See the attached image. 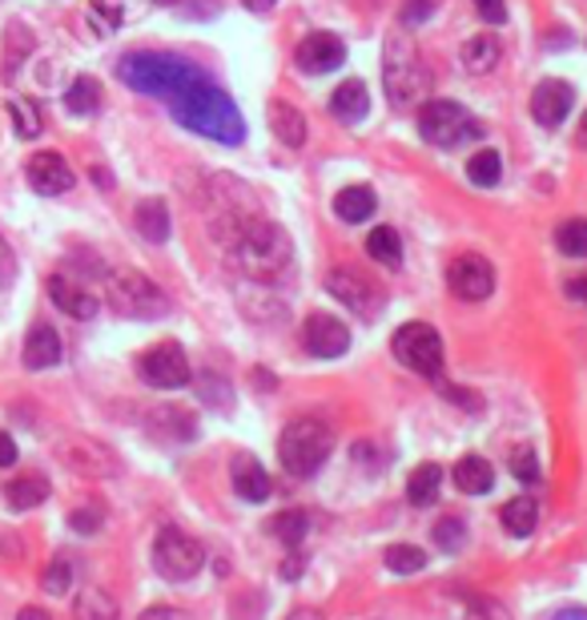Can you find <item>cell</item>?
Here are the masks:
<instances>
[{
  "mask_svg": "<svg viewBox=\"0 0 587 620\" xmlns=\"http://www.w3.org/2000/svg\"><path fill=\"white\" fill-rule=\"evenodd\" d=\"M117 78L134 93L166 101L174 122L222 145L245 142V122L233 97L218 81L178 53H125L117 61Z\"/></svg>",
  "mask_w": 587,
  "mask_h": 620,
  "instance_id": "6da1fadb",
  "label": "cell"
},
{
  "mask_svg": "<svg viewBox=\"0 0 587 620\" xmlns=\"http://www.w3.org/2000/svg\"><path fill=\"white\" fill-rule=\"evenodd\" d=\"M230 262L238 266V275L245 282H262V287H277L282 278L294 270V246H290L286 230L270 218H250L242 230L230 238Z\"/></svg>",
  "mask_w": 587,
  "mask_h": 620,
  "instance_id": "7a4b0ae2",
  "label": "cell"
},
{
  "mask_svg": "<svg viewBox=\"0 0 587 620\" xmlns=\"http://www.w3.org/2000/svg\"><path fill=\"white\" fill-rule=\"evenodd\" d=\"M331 447H334L331 427L322 420L302 415V420L286 423V432L277 440V459H282V467H286L294 479H311L314 472L326 464Z\"/></svg>",
  "mask_w": 587,
  "mask_h": 620,
  "instance_id": "3957f363",
  "label": "cell"
},
{
  "mask_svg": "<svg viewBox=\"0 0 587 620\" xmlns=\"http://www.w3.org/2000/svg\"><path fill=\"white\" fill-rule=\"evenodd\" d=\"M419 133L422 142L434 145V149H459L467 142H479L483 125L459 101H427L419 110Z\"/></svg>",
  "mask_w": 587,
  "mask_h": 620,
  "instance_id": "277c9868",
  "label": "cell"
},
{
  "mask_svg": "<svg viewBox=\"0 0 587 620\" xmlns=\"http://www.w3.org/2000/svg\"><path fill=\"white\" fill-rule=\"evenodd\" d=\"M105 299L122 314H129V319H157L169 307L161 287L149 275H141V270H113L105 278Z\"/></svg>",
  "mask_w": 587,
  "mask_h": 620,
  "instance_id": "5b68a950",
  "label": "cell"
},
{
  "mask_svg": "<svg viewBox=\"0 0 587 620\" xmlns=\"http://www.w3.org/2000/svg\"><path fill=\"white\" fill-rule=\"evenodd\" d=\"M390 347H395V359L407 371L439 383V375H443V339H439L431 322H402Z\"/></svg>",
  "mask_w": 587,
  "mask_h": 620,
  "instance_id": "8992f818",
  "label": "cell"
},
{
  "mask_svg": "<svg viewBox=\"0 0 587 620\" xmlns=\"http://www.w3.org/2000/svg\"><path fill=\"white\" fill-rule=\"evenodd\" d=\"M201 565H206V548H201L189 531H181V528L157 531V540H154L157 576H166L174 585H186V580H193V576L201 572Z\"/></svg>",
  "mask_w": 587,
  "mask_h": 620,
  "instance_id": "52a82bcc",
  "label": "cell"
},
{
  "mask_svg": "<svg viewBox=\"0 0 587 620\" xmlns=\"http://www.w3.org/2000/svg\"><path fill=\"white\" fill-rule=\"evenodd\" d=\"M387 97L390 105H399V110H410L415 101L422 97V89H427V73H422L419 56L410 49L407 37H390L387 41Z\"/></svg>",
  "mask_w": 587,
  "mask_h": 620,
  "instance_id": "ba28073f",
  "label": "cell"
},
{
  "mask_svg": "<svg viewBox=\"0 0 587 620\" xmlns=\"http://www.w3.org/2000/svg\"><path fill=\"white\" fill-rule=\"evenodd\" d=\"M137 375H141L145 388L178 391V388H186L189 379H193V366H189V359H186V351H181V343L166 339V343L149 347V351L137 359Z\"/></svg>",
  "mask_w": 587,
  "mask_h": 620,
  "instance_id": "9c48e42d",
  "label": "cell"
},
{
  "mask_svg": "<svg viewBox=\"0 0 587 620\" xmlns=\"http://www.w3.org/2000/svg\"><path fill=\"white\" fill-rule=\"evenodd\" d=\"M326 294L355 310L358 319H378V310L387 302L382 287L370 282L363 270H350V266H334L331 275H326Z\"/></svg>",
  "mask_w": 587,
  "mask_h": 620,
  "instance_id": "30bf717a",
  "label": "cell"
},
{
  "mask_svg": "<svg viewBox=\"0 0 587 620\" xmlns=\"http://www.w3.org/2000/svg\"><path fill=\"white\" fill-rule=\"evenodd\" d=\"M56 455H61L73 472H81V476H90V479L122 476V455L113 452L109 443L93 440V435H73V440H65L56 447Z\"/></svg>",
  "mask_w": 587,
  "mask_h": 620,
  "instance_id": "8fae6325",
  "label": "cell"
},
{
  "mask_svg": "<svg viewBox=\"0 0 587 620\" xmlns=\"http://www.w3.org/2000/svg\"><path fill=\"white\" fill-rule=\"evenodd\" d=\"M447 287L463 302H483L495 290V266L479 255H459L447 270Z\"/></svg>",
  "mask_w": 587,
  "mask_h": 620,
  "instance_id": "7c38bea8",
  "label": "cell"
},
{
  "mask_svg": "<svg viewBox=\"0 0 587 620\" xmlns=\"http://www.w3.org/2000/svg\"><path fill=\"white\" fill-rule=\"evenodd\" d=\"M302 347L314 354V359H338V354L350 351V327L334 314H311L306 327H302Z\"/></svg>",
  "mask_w": 587,
  "mask_h": 620,
  "instance_id": "4fadbf2b",
  "label": "cell"
},
{
  "mask_svg": "<svg viewBox=\"0 0 587 620\" xmlns=\"http://www.w3.org/2000/svg\"><path fill=\"white\" fill-rule=\"evenodd\" d=\"M572 110H576V89L567 85V81L552 78V81H539V85H535V93H532L535 125H543V130H559Z\"/></svg>",
  "mask_w": 587,
  "mask_h": 620,
  "instance_id": "5bb4252c",
  "label": "cell"
},
{
  "mask_svg": "<svg viewBox=\"0 0 587 620\" xmlns=\"http://www.w3.org/2000/svg\"><path fill=\"white\" fill-rule=\"evenodd\" d=\"M343 61H346V44H343V37H334V33H311L294 49V65H298L302 73H311V78L334 73Z\"/></svg>",
  "mask_w": 587,
  "mask_h": 620,
  "instance_id": "9a60e30c",
  "label": "cell"
},
{
  "mask_svg": "<svg viewBox=\"0 0 587 620\" xmlns=\"http://www.w3.org/2000/svg\"><path fill=\"white\" fill-rule=\"evenodd\" d=\"M145 432L154 435L157 443H189L198 435V415L181 403H161L145 415Z\"/></svg>",
  "mask_w": 587,
  "mask_h": 620,
  "instance_id": "2e32d148",
  "label": "cell"
},
{
  "mask_svg": "<svg viewBox=\"0 0 587 620\" xmlns=\"http://www.w3.org/2000/svg\"><path fill=\"white\" fill-rule=\"evenodd\" d=\"M24 174H29V186L41 198H61V194L73 189V169H69V162L61 154H33Z\"/></svg>",
  "mask_w": 587,
  "mask_h": 620,
  "instance_id": "e0dca14e",
  "label": "cell"
},
{
  "mask_svg": "<svg viewBox=\"0 0 587 620\" xmlns=\"http://www.w3.org/2000/svg\"><path fill=\"white\" fill-rule=\"evenodd\" d=\"M49 299L65 310L69 319H81V322H90L93 314L101 310V302L93 299L90 290L81 287L73 275H53V278H49Z\"/></svg>",
  "mask_w": 587,
  "mask_h": 620,
  "instance_id": "ac0fdd59",
  "label": "cell"
},
{
  "mask_svg": "<svg viewBox=\"0 0 587 620\" xmlns=\"http://www.w3.org/2000/svg\"><path fill=\"white\" fill-rule=\"evenodd\" d=\"M21 363H24V371H49V366L61 363V334H56L49 322H36L33 331H29Z\"/></svg>",
  "mask_w": 587,
  "mask_h": 620,
  "instance_id": "d6986e66",
  "label": "cell"
},
{
  "mask_svg": "<svg viewBox=\"0 0 587 620\" xmlns=\"http://www.w3.org/2000/svg\"><path fill=\"white\" fill-rule=\"evenodd\" d=\"M233 492H238V499H245V504H262V499L270 496V476L266 467L258 464L254 455H238L233 459Z\"/></svg>",
  "mask_w": 587,
  "mask_h": 620,
  "instance_id": "ffe728a7",
  "label": "cell"
},
{
  "mask_svg": "<svg viewBox=\"0 0 587 620\" xmlns=\"http://www.w3.org/2000/svg\"><path fill=\"white\" fill-rule=\"evenodd\" d=\"M331 113L343 125H358L370 113V93H366L363 81H343V85L331 93Z\"/></svg>",
  "mask_w": 587,
  "mask_h": 620,
  "instance_id": "44dd1931",
  "label": "cell"
},
{
  "mask_svg": "<svg viewBox=\"0 0 587 620\" xmlns=\"http://www.w3.org/2000/svg\"><path fill=\"white\" fill-rule=\"evenodd\" d=\"M378 210V198L370 186H346L334 194V214H338V221H346V226H358V221L375 218Z\"/></svg>",
  "mask_w": 587,
  "mask_h": 620,
  "instance_id": "7402d4cb",
  "label": "cell"
},
{
  "mask_svg": "<svg viewBox=\"0 0 587 620\" xmlns=\"http://www.w3.org/2000/svg\"><path fill=\"white\" fill-rule=\"evenodd\" d=\"M270 130L282 145L290 149H302L306 145V117L302 110H294L290 101H270Z\"/></svg>",
  "mask_w": 587,
  "mask_h": 620,
  "instance_id": "603a6c76",
  "label": "cell"
},
{
  "mask_svg": "<svg viewBox=\"0 0 587 620\" xmlns=\"http://www.w3.org/2000/svg\"><path fill=\"white\" fill-rule=\"evenodd\" d=\"M451 476H454V487L467 492V496H483V492H491V484H495V472H491V464L483 455H463V459L454 464Z\"/></svg>",
  "mask_w": 587,
  "mask_h": 620,
  "instance_id": "cb8c5ba5",
  "label": "cell"
},
{
  "mask_svg": "<svg viewBox=\"0 0 587 620\" xmlns=\"http://www.w3.org/2000/svg\"><path fill=\"white\" fill-rule=\"evenodd\" d=\"M499 56H503V44H499V37H491V33L471 37V41L459 49V61H463L467 73H491V69L499 65Z\"/></svg>",
  "mask_w": 587,
  "mask_h": 620,
  "instance_id": "d4e9b609",
  "label": "cell"
},
{
  "mask_svg": "<svg viewBox=\"0 0 587 620\" xmlns=\"http://www.w3.org/2000/svg\"><path fill=\"white\" fill-rule=\"evenodd\" d=\"M134 226H137V234H141L145 242L161 246L169 238V206L161 198H145L134 214Z\"/></svg>",
  "mask_w": 587,
  "mask_h": 620,
  "instance_id": "484cf974",
  "label": "cell"
},
{
  "mask_svg": "<svg viewBox=\"0 0 587 620\" xmlns=\"http://www.w3.org/2000/svg\"><path fill=\"white\" fill-rule=\"evenodd\" d=\"M49 479L45 476H17L9 479V487H4V499H9L12 512H29V508H41L49 499Z\"/></svg>",
  "mask_w": 587,
  "mask_h": 620,
  "instance_id": "4316f807",
  "label": "cell"
},
{
  "mask_svg": "<svg viewBox=\"0 0 587 620\" xmlns=\"http://www.w3.org/2000/svg\"><path fill=\"white\" fill-rule=\"evenodd\" d=\"M439 487H443V467L439 464H422L410 472L407 479V499L415 504V508H427V504H434L439 499Z\"/></svg>",
  "mask_w": 587,
  "mask_h": 620,
  "instance_id": "83f0119b",
  "label": "cell"
},
{
  "mask_svg": "<svg viewBox=\"0 0 587 620\" xmlns=\"http://www.w3.org/2000/svg\"><path fill=\"white\" fill-rule=\"evenodd\" d=\"M499 520L511 536H532L535 524H539V504L532 496H520V499H507L503 512H499Z\"/></svg>",
  "mask_w": 587,
  "mask_h": 620,
  "instance_id": "f1b7e54d",
  "label": "cell"
},
{
  "mask_svg": "<svg viewBox=\"0 0 587 620\" xmlns=\"http://www.w3.org/2000/svg\"><path fill=\"white\" fill-rule=\"evenodd\" d=\"M366 255L375 258L378 266L395 270V266L402 262V238H399V230H390V226H375V230L366 234Z\"/></svg>",
  "mask_w": 587,
  "mask_h": 620,
  "instance_id": "f546056e",
  "label": "cell"
},
{
  "mask_svg": "<svg viewBox=\"0 0 587 620\" xmlns=\"http://www.w3.org/2000/svg\"><path fill=\"white\" fill-rule=\"evenodd\" d=\"M129 17H134V9H129L125 0H93L90 4V24H93V33H101V37L117 33Z\"/></svg>",
  "mask_w": 587,
  "mask_h": 620,
  "instance_id": "4dcf8cb0",
  "label": "cell"
},
{
  "mask_svg": "<svg viewBox=\"0 0 587 620\" xmlns=\"http://www.w3.org/2000/svg\"><path fill=\"white\" fill-rule=\"evenodd\" d=\"M266 531L274 536V540H282V544H290V548H294V544L306 540V531H311V520H306V512L286 508V512H277V516H270Z\"/></svg>",
  "mask_w": 587,
  "mask_h": 620,
  "instance_id": "1f68e13d",
  "label": "cell"
},
{
  "mask_svg": "<svg viewBox=\"0 0 587 620\" xmlns=\"http://www.w3.org/2000/svg\"><path fill=\"white\" fill-rule=\"evenodd\" d=\"M97 105H101V85L93 78H77L69 85L65 110L73 113V117H90V113H97Z\"/></svg>",
  "mask_w": 587,
  "mask_h": 620,
  "instance_id": "d6a6232c",
  "label": "cell"
},
{
  "mask_svg": "<svg viewBox=\"0 0 587 620\" xmlns=\"http://www.w3.org/2000/svg\"><path fill=\"white\" fill-rule=\"evenodd\" d=\"M467 177L483 189L499 186V177H503V157H499L495 149H479V154L467 162Z\"/></svg>",
  "mask_w": 587,
  "mask_h": 620,
  "instance_id": "836d02e7",
  "label": "cell"
},
{
  "mask_svg": "<svg viewBox=\"0 0 587 620\" xmlns=\"http://www.w3.org/2000/svg\"><path fill=\"white\" fill-rule=\"evenodd\" d=\"M73 612H77V620H117V604H113V597L101 592V588H85Z\"/></svg>",
  "mask_w": 587,
  "mask_h": 620,
  "instance_id": "e575fe53",
  "label": "cell"
},
{
  "mask_svg": "<svg viewBox=\"0 0 587 620\" xmlns=\"http://www.w3.org/2000/svg\"><path fill=\"white\" fill-rule=\"evenodd\" d=\"M555 246L559 255L567 258H587V218H567L559 230H555Z\"/></svg>",
  "mask_w": 587,
  "mask_h": 620,
  "instance_id": "d590c367",
  "label": "cell"
},
{
  "mask_svg": "<svg viewBox=\"0 0 587 620\" xmlns=\"http://www.w3.org/2000/svg\"><path fill=\"white\" fill-rule=\"evenodd\" d=\"M9 117H12V125H17V137H24V142H33V137H41V113L29 105L24 97H12L9 101Z\"/></svg>",
  "mask_w": 587,
  "mask_h": 620,
  "instance_id": "8d00e7d4",
  "label": "cell"
},
{
  "mask_svg": "<svg viewBox=\"0 0 587 620\" xmlns=\"http://www.w3.org/2000/svg\"><path fill=\"white\" fill-rule=\"evenodd\" d=\"M387 568L390 572H419V568H427V552L422 548H415V544H390L387 548Z\"/></svg>",
  "mask_w": 587,
  "mask_h": 620,
  "instance_id": "74e56055",
  "label": "cell"
},
{
  "mask_svg": "<svg viewBox=\"0 0 587 620\" xmlns=\"http://www.w3.org/2000/svg\"><path fill=\"white\" fill-rule=\"evenodd\" d=\"M73 580H77V568H73V560H65V556H56L53 565L45 568V576H41L45 592H53V597H69Z\"/></svg>",
  "mask_w": 587,
  "mask_h": 620,
  "instance_id": "f35d334b",
  "label": "cell"
},
{
  "mask_svg": "<svg viewBox=\"0 0 587 620\" xmlns=\"http://www.w3.org/2000/svg\"><path fill=\"white\" fill-rule=\"evenodd\" d=\"M434 544L443 548V552H459L467 544V524L459 516H443V520L434 524Z\"/></svg>",
  "mask_w": 587,
  "mask_h": 620,
  "instance_id": "ab89813d",
  "label": "cell"
},
{
  "mask_svg": "<svg viewBox=\"0 0 587 620\" xmlns=\"http://www.w3.org/2000/svg\"><path fill=\"white\" fill-rule=\"evenodd\" d=\"M511 472H515L520 479H527V484H535V479H539V459H535L532 447H523V452L511 455Z\"/></svg>",
  "mask_w": 587,
  "mask_h": 620,
  "instance_id": "60d3db41",
  "label": "cell"
},
{
  "mask_svg": "<svg viewBox=\"0 0 587 620\" xmlns=\"http://www.w3.org/2000/svg\"><path fill=\"white\" fill-rule=\"evenodd\" d=\"M463 620H511V612L499 604V600H471Z\"/></svg>",
  "mask_w": 587,
  "mask_h": 620,
  "instance_id": "b9f144b4",
  "label": "cell"
},
{
  "mask_svg": "<svg viewBox=\"0 0 587 620\" xmlns=\"http://www.w3.org/2000/svg\"><path fill=\"white\" fill-rule=\"evenodd\" d=\"M69 524L81 531V536H93V531L101 528V512L97 508H77V512H69Z\"/></svg>",
  "mask_w": 587,
  "mask_h": 620,
  "instance_id": "7bdbcfd3",
  "label": "cell"
},
{
  "mask_svg": "<svg viewBox=\"0 0 587 620\" xmlns=\"http://www.w3.org/2000/svg\"><path fill=\"white\" fill-rule=\"evenodd\" d=\"M471 4H475V12L488 24H503V21H507V0H471Z\"/></svg>",
  "mask_w": 587,
  "mask_h": 620,
  "instance_id": "ee69618b",
  "label": "cell"
},
{
  "mask_svg": "<svg viewBox=\"0 0 587 620\" xmlns=\"http://www.w3.org/2000/svg\"><path fill=\"white\" fill-rule=\"evenodd\" d=\"M12 275H17V255H12V246L0 234V282H9Z\"/></svg>",
  "mask_w": 587,
  "mask_h": 620,
  "instance_id": "f6af8a7d",
  "label": "cell"
},
{
  "mask_svg": "<svg viewBox=\"0 0 587 620\" xmlns=\"http://www.w3.org/2000/svg\"><path fill=\"white\" fill-rule=\"evenodd\" d=\"M17 464V443H12L9 432H0V467H12Z\"/></svg>",
  "mask_w": 587,
  "mask_h": 620,
  "instance_id": "bcb514c9",
  "label": "cell"
},
{
  "mask_svg": "<svg viewBox=\"0 0 587 620\" xmlns=\"http://www.w3.org/2000/svg\"><path fill=\"white\" fill-rule=\"evenodd\" d=\"M137 620H181L178 609H166V604H154V609H145Z\"/></svg>",
  "mask_w": 587,
  "mask_h": 620,
  "instance_id": "7dc6e473",
  "label": "cell"
},
{
  "mask_svg": "<svg viewBox=\"0 0 587 620\" xmlns=\"http://www.w3.org/2000/svg\"><path fill=\"white\" fill-rule=\"evenodd\" d=\"M567 294L587 302V278H572V282H567Z\"/></svg>",
  "mask_w": 587,
  "mask_h": 620,
  "instance_id": "c3c4849f",
  "label": "cell"
},
{
  "mask_svg": "<svg viewBox=\"0 0 587 620\" xmlns=\"http://www.w3.org/2000/svg\"><path fill=\"white\" fill-rule=\"evenodd\" d=\"M17 620H53V617H49L45 609H36V604H29V609L17 612Z\"/></svg>",
  "mask_w": 587,
  "mask_h": 620,
  "instance_id": "681fc988",
  "label": "cell"
},
{
  "mask_svg": "<svg viewBox=\"0 0 587 620\" xmlns=\"http://www.w3.org/2000/svg\"><path fill=\"white\" fill-rule=\"evenodd\" d=\"M282 576H286V580H294V576H302V556H290L286 568H282Z\"/></svg>",
  "mask_w": 587,
  "mask_h": 620,
  "instance_id": "f907efd6",
  "label": "cell"
},
{
  "mask_svg": "<svg viewBox=\"0 0 587 620\" xmlns=\"http://www.w3.org/2000/svg\"><path fill=\"white\" fill-rule=\"evenodd\" d=\"M286 620H326V617H322L318 609H294V612H290Z\"/></svg>",
  "mask_w": 587,
  "mask_h": 620,
  "instance_id": "816d5d0a",
  "label": "cell"
},
{
  "mask_svg": "<svg viewBox=\"0 0 587 620\" xmlns=\"http://www.w3.org/2000/svg\"><path fill=\"white\" fill-rule=\"evenodd\" d=\"M242 4H245L250 12H270V9L277 4V0H242Z\"/></svg>",
  "mask_w": 587,
  "mask_h": 620,
  "instance_id": "f5cc1de1",
  "label": "cell"
},
{
  "mask_svg": "<svg viewBox=\"0 0 587 620\" xmlns=\"http://www.w3.org/2000/svg\"><path fill=\"white\" fill-rule=\"evenodd\" d=\"M555 620H587V612L584 609H564Z\"/></svg>",
  "mask_w": 587,
  "mask_h": 620,
  "instance_id": "db71d44e",
  "label": "cell"
},
{
  "mask_svg": "<svg viewBox=\"0 0 587 620\" xmlns=\"http://www.w3.org/2000/svg\"><path fill=\"white\" fill-rule=\"evenodd\" d=\"M93 182H97V186H105V189H113V177L105 174V169H93Z\"/></svg>",
  "mask_w": 587,
  "mask_h": 620,
  "instance_id": "11a10c76",
  "label": "cell"
},
{
  "mask_svg": "<svg viewBox=\"0 0 587 620\" xmlns=\"http://www.w3.org/2000/svg\"><path fill=\"white\" fill-rule=\"evenodd\" d=\"M576 142H579V145H584V149H587V113H584V122H579V133H576Z\"/></svg>",
  "mask_w": 587,
  "mask_h": 620,
  "instance_id": "9f6ffc18",
  "label": "cell"
}]
</instances>
